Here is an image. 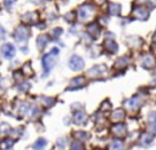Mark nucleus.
<instances>
[{
    "label": "nucleus",
    "instance_id": "obj_1",
    "mask_svg": "<svg viewBox=\"0 0 156 150\" xmlns=\"http://www.w3.org/2000/svg\"><path fill=\"white\" fill-rule=\"evenodd\" d=\"M69 67L75 70V71H78V70H82L84 68V61L83 58L78 55H73L70 58V61H69Z\"/></svg>",
    "mask_w": 156,
    "mask_h": 150
},
{
    "label": "nucleus",
    "instance_id": "obj_2",
    "mask_svg": "<svg viewBox=\"0 0 156 150\" xmlns=\"http://www.w3.org/2000/svg\"><path fill=\"white\" fill-rule=\"evenodd\" d=\"M55 60L53 58V54H46L44 58H43V67L46 70V72H48L51 69L53 68Z\"/></svg>",
    "mask_w": 156,
    "mask_h": 150
},
{
    "label": "nucleus",
    "instance_id": "obj_3",
    "mask_svg": "<svg viewBox=\"0 0 156 150\" xmlns=\"http://www.w3.org/2000/svg\"><path fill=\"white\" fill-rule=\"evenodd\" d=\"M28 36H29V32H28V30L25 26H20L19 29L16 30V32H15V39L16 40H19V41H23L25 39L28 38Z\"/></svg>",
    "mask_w": 156,
    "mask_h": 150
},
{
    "label": "nucleus",
    "instance_id": "obj_4",
    "mask_svg": "<svg viewBox=\"0 0 156 150\" xmlns=\"http://www.w3.org/2000/svg\"><path fill=\"white\" fill-rule=\"evenodd\" d=\"M112 134L117 138H123V136L126 134V127L123 125V124H117L112 127Z\"/></svg>",
    "mask_w": 156,
    "mask_h": 150
},
{
    "label": "nucleus",
    "instance_id": "obj_5",
    "mask_svg": "<svg viewBox=\"0 0 156 150\" xmlns=\"http://www.w3.org/2000/svg\"><path fill=\"white\" fill-rule=\"evenodd\" d=\"M2 54L6 58H12L15 55V47L12 44H6L2 46Z\"/></svg>",
    "mask_w": 156,
    "mask_h": 150
},
{
    "label": "nucleus",
    "instance_id": "obj_6",
    "mask_svg": "<svg viewBox=\"0 0 156 150\" xmlns=\"http://www.w3.org/2000/svg\"><path fill=\"white\" fill-rule=\"evenodd\" d=\"M92 10H93V8L90 5L82 6V7L79 8V17H80L82 19H86L87 17L91 16Z\"/></svg>",
    "mask_w": 156,
    "mask_h": 150
},
{
    "label": "nucleus",
    "instance_id": "obj_7",
    "mask_svg": "<svg viewBox=\"0 0 156 150\" xmlns=\"http://www.w3.org/2000/svg\"><path fill=\"white\" fill-rule=\"evenodd\" d=\"M154 64H155V60H154V58H153V56H151V55H147V56H145V58H144L142 65H144L145 68L151 69V68H153V67H154Z\"/></svg>",
    "mask_w": 156,
    "mask_h": 150
},
{
    "label": "nucleus",
    "instance_id": "obj_8",
    "mask_svg": "<svg viewBox=\"0 0 156 150\" xmlns=\"http://www.w3.org/2000/svg\"><path fill=\"white\" fill-rule=\"evenodd\" d=\"M134 16L139 19H146L148 17V12L145 8H136L134 10Z\"/></svg>",
    "mask_w": 156,
    "mask_h": 150
},
{
    "label": "nucleus",
    "instance_id": "obj_9",
    "mask_svg": "<svg viewBox=\"0 0 156 150\" xmlns=\"http://www.w3.org/2000/svg\"><path fill=\"white\" fill-rule=\"evenodd\" d=\"M75 123L76 124H78V125H83V124H85L86 123V120H87V117H86V115L84 113V112H78L77 115L75 116Z\"/></svg>",
    "mask_w": 156,
    "mask_h": 150
},
{
    "label": "nucleus",
    "instance_id": "obj_10",
    "mask_svg": "<svg viewBox=\"0 0 156 150\" xmlns=\"http://www.w3.org/2000/svg\"><path fill=\"white\" fill-rule=\"evenodd\" d=\"M46 140L45 139H43V138H40V139H38V140L34 142V150H44L45 147H46Z\"/></svg>",
    "mask_w": 156,
    "mask_h": 150
},
{
    "label": "nucleus",
    "instance_id": "obj_11",
    "mask_svg": "<svg viewBox=\"0 0 156 150\" xmlns=\"http://www.w3.org/2000/svg\"><path fill=\"white\" fill-rule=\"evenodd\" d=\"M84 84H85V79L83 77H77L75 78L71 84H70V87L73 88H77V87H80V86H83Z\"/></svg>",
    "mask_w": 156,
    "mask_h": 150
},
{
    "label": "nucleus",
    "instance_id": "obj_12",
    "mask_svg": "<svg viewBox=\"0 0 156 150\" xmlns=\"http://www.w3.org/2000/svg\"><path fill=\"white\" fill-rule=\"evenodd\" d=\"M124 117H125V112H124V110L118 109V110H116V111H114L112 118L114 119V120L119 121V120H122V119H124Z\"/></svg>",
    "mask_w": 156,
    "mask_h": 150
},
{
    "label": "nucleus",
    "instance_id": "obj_13",
    "mask_svg": "<svg viewBox=\"0 0 156 150\" xmlns=\"http://www.w3.org/2000/svg\"><path fill=\"white\" fill-rule=\"evenodd\" d=\"M13 143H14V141L12 140V139H5V140L0 143V149L1 150L9 149L10 147L13 145Z\"/></svg>",
    "mask_w": 156,
    "mask_h": 150
},
{
    "label": "nucleus",
    "instance_id": "obj_14",
    "mask_svg": "<svg viewBox=\"0 0 156 150\" xmlns=\"http://www.w3.org/2000/svg\"><path fill=\"white\" fill-rule=\"evenodd\" d=\"M127 106H129L130 109H136L138 106H140V100L138 97H134V99H132V100L127 102Z\"/></svg>",
    "mask_w": 156,
    "mask_h": 150
},
{
    "label": "nucleus",
    "instance_id": "obj_15",
    "mask_svg": "<svg viewBox=\"0 0 156 150\" xmlns=\"http://www.w3.org/2000/svg\"><path fill=\"white\" fill-rule=\"evenodd\" d=\"M47 41H48L47 36H40V37L38 38V40H37V45H38L39 48H43V47H45V46H46Z\"/></svg>",
    "mask_w": 156,
    "mask_h": 150
},
{
    "label": "nucleus",
    "instance_id": "obj_16",
    "mask_svg": "<svg viewBox=\"0 0 156 150\" xmlns=\"http://www.w3.org/2000/svg\"><path fill=\"white\" fill-rule=\"evenodd\" d=\"M88 31H90V33L93 34L94 37L98 36V34L100 33V29H99V26L97 24H92L88 26Z\"/></svg>",
    "mask_w": 156,
    "mask_h": 150
},
{
    "label": "nucleus",
    "instance_id": "obj_17",
    "mask_svg": "<svg viewBox=\"0 0 156 150\" xmlns=\"http://www.w3.org/2000/svg\"><path fill=\"white\" fill-rule=\"evenodd\" d=\"M106 44H107V48L109 49V52H112V53H115L117 51V48H118L117 45L115 44L114 41H112V40H108Z\"/></svg>",
    "mask_w": 156,
    "mask_h": 150
},
{
    "label": "nucleus",
    "instance_id": "obj_18",
    "mask_svg": "<svg viewBox=\"0 0 156 150\" xmlns=\"http://www.w3.org/2000/svg\"><path fill=\"white\" fill-rule=\"evenodd\" d=\"M119 10H121V7L118 5H116V4H112L110 7H109V12H110V14H112V15L118 14Z\"/></svg>",
    "mask_w": 156,
    "mask_h": 150
},
{
    "label": "nucleus",
    "instance_id": "obj_19",
    "mask_svg": "<svg viewBox=\"0 0 156 150\" xmlns=\"http://www.w3.org/2000/svg\"><path fill=\"white\" fill-rule=\"evenodd\" d=\"M151 141H153V136L149 135V134H145V135L142 136V139H141V142H142V145H149Z\"/></svg>",
    "mask_w": 156,
    "mask_h": 150
},
{
    "label": "nucleus",
    "instance_id": "obj_20",
    "mask_svg": "<svg viewBox=\"0 0 156 150\" xmlns=\"http://www.w3.org/2000/svg\"><path fill=\"white\" fill-rule=\"evenodd\" d=\"M112 148L115 150H122L123 149V143L121 141H114L112 143Z\"/></svg>",
    "mask_w": 156,
    "mask_h": 150
},
{
    "label": "nucleus",
    "instance_id": "obj_21",
    "mask_svg": "<svg viewBox=\"0 0 156 150\" xmlns=\"http://www.w3.org/2000/svg\"><path fill=\"white\" fill-rule=\"evenodd\" d=\"M76 138H77V139H79V140H86V139H87V136H88V134L87 133H85V132H77V133H76Z\"/></svg>",
    "mask_w": 156,
    "mask_h": 150
},
{
    "label": "nucleus",
    "instance_id": "obj_22",
    "mask_svg": "<svg viewBox=\"0 0 156 150\" xmlns=\"http://www.w3.org/2000/svg\"><path fill=\"white\" fill-rule=\"evenodd\" d=\"M71 150H84V147L79 142H75L71 145Z\"/></svg>",
    "mask_w": 156,
    "mask_h": 150
},
{
    "label": "nucleus",
    "instance_id": "obj_23",
    "mask_svg": "<svg viewBox=\"0 0 156 150\" xmlns=\"http://www.w3.org/2000/svg\"><path fill=\"white\" fill-rule=\"evenodd\" d=\"M149 120L156 123V112H151V115H149Z\"/></svg>",
    "mask_w": 156,
    "mask_h": 150
},
{
    "label": "nucleus",
    "instance_id": "obj_24",
    "mask_svg": "<svg viewBox=\"0 0 156 150\" xmlns=\"http://www.w3.org/2000/svg\"><path fill=\"white\" fill-rule=\"evenodd\" d=\"M5 1H6V5H8V6H10L14 2V0H5Z\"/></svg>",
    "mask_w": 156,
    "mask_h": 150
}]
</instances>
